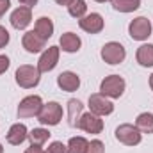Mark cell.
I'll use <instances>...</instances> for the list:
<instances>
[{
    "instance_id": "1",
    "label": "cell",
    "mask_w": 153,
    "mask_h": 153,
    "mask_svg": "<svg viewBox=\"0 0 153 153\" xmlns=\"http://www.w3.org/2000/svg\"><path fill=\"white\" fill-rule=\"evenodd\" d=\"M16 84L20 85V87H23V89H32V87H36L39 84V80H41V71L38 70V66L34 68V66H29V64H23V66H20L18 70H16Z\"/></svg>"
},
{
    "instance_id": "31",
    "label": "cell",
    "mask_w": 153,
    "mask_h": 153,
    "mask_svg": "<svg viewBox=\"0 0 153 153\" xmlns=\"http://www.w3.org/2000/svg\"><path fill=\"white\" fill-rule=\"evenodd\" d=\"M23 5H27V7H34L36 4H38V0H20Z\"/></svg>"
},
{
    "instance_id": "8",
    "label": "cell",
    "mask_w": 153,
    "mask_h": 153,
    "mask_svg": "<svg viewBox=\"0 0 153 153\" xmlns=\"http://www.w3.org/2000/svg\"><path fill=\"white\" fill-rule=\"evenodd\" d=\"M59 50H61L59 46H50V48H46L43 52V55L38 61V70L41 73H48V71H52L57 66V62H59Z\"/></svg>"
},
{
    "instance_id": "6",
    "label": "cell",
    "mask_w": 153,
    "mask_h": 153,
    "mask_svg": "<svg viewBox=\"0 0 153 153\" xmlns=\"http://www.w3.org/2000/svg\"><path fill=\"white\" fill-rule=\"evenodd\" d=\"M125 57H126V52H125L123 45H119L116 41L103 45V48H102V59L107 64H119L125 61Z\"/></svg>"
},
{
    "instance_id": "5",
    "label": "cell",
    "mask_w": 153,
    "mask_h": 153,
    "mask_svg": "<svg viewBox=\"0 0 153 153\" xmlns=\"http://www.w3.org/2000/svg\"><path fill=\"white\" fill-rule=\"evenodd\" d=\"M128 32H130L132 39H135V41H144V39H148L152 36V23H150L148 18L139 16V18H135V20L130 22Z\"/></svg>"
},
{
    "instance_id": "20",
    "label": "cell",
    "mask_w": 153,
    "mask_h": 153,
    "mask_svg": "<svg viewBox=\"0 0 153 153\" xmlns=\"http://www.w3.org/2000/svg\"><path fill=\"white\" fill-rule=\"evenodd\" d=\"M135 126L141 134H153V114L150 112L139 114L135 119Z\"/></svg>"
},
{
    "instance_id": "27",
    "label": "cell",
    "mask_w": 153,
    "mask_h": 153,
    "mask_svg": "<svg viewBox=\"0 0 153 153\" xmlns=\"http://www.w3.org/2000/svg\"><path fill=\"white\" fill-rule=\"evenodd\" d=\"M7 43H9V32L0 25V48H4Z\"/></svg>"
},
{
    "instance_id": "18",
    "label": "cell",
    "mask_w": 153,
    "mask_h": 153,
    "mask_svg": "<svg viewBox=\"0 0 153 153\" xmlns=\"http://www.w3.org/2000/svg\"><path fill=\"white\" fill-rule=\"evenodd\" d=\"M34 30H36L43 39H48V38H52V34H53V23H52L50 18L41 16V18H38V22H36Z\"/></svg>"
},
{
    "instance_id": "35",
    "label": "cell",
    "mask_w": 153,
    "mask_h": 153,
    "mask_svg": "<svg viewBox=\"0 0 153 153\" xmlns=\"http://www.w3.org/2000/svg\"><path fill=\"white\" fill-rule=\"evenodd\" d=\"M0 153H4V148H2V144H0Z\"/></svg>"
},
{
    "instance_id": "33",
    "label": "cell",
    "mask_w": 153,
    "mask_h": 153,
    "mask_svg": "<svg viewBox=\"0 0 153 153\" xmlns=\"http://www.w3.org/2000/svg\"><path fill=\"white\" fill-rule=\"evenodd\" d=\"M150 87H152V91H153V73H152V76H150Z\"/></svg>"
},
{
    "instance_id": "28",
    "label": "cell",
    "mask_w": 153,
    "mask_h": 153,
    "mask_svg": "<svg viewBox=\"0 0 153 153\" xmlns=\"http://www.w3.org/2000/svg\"><path fill=\"white\" fill-rule=\"evenodd\" d=\"M9 64H11V62H9V57H7V55H0V75L7 71Z\"/></svg>"
},
{
    "instance_id": "24",
    "label": "cell",
    "mask_w": 153,
    "mask_h": 153,
    "mask_svg": "<svg viewBox=\"0 0 153 153\" xmlns=\"http://www.w3.org/2000/svg\"><path fill=\"white\" fill-rule=\"evenodd\" d=\"M85 11H87V4L84 0H75L71 5H68V13L73 18H84L85 16Z\"/></svg>"
},
{
    "instance_id": "12",
    "label": "cell",
    "mask_w": 153,
    "mask_h": 153,
    "mask_svg": "<svg viewBox=\"0 0 153 153\" xmlns=\"http://www.w3.org/2000/svg\"><path fill=\"white\" fill-rule=\"evenodd\" d=\"M78 128L87 134H100L103 130V121L100 119V116L87 112V114H82L80 121H78Z\"/></svg>"
},
{
    "instance_id": "15",
    "label": "cell",
    "mask_w": 153,
    "mask_h": 153,
    "mask_svg": "<svg viewBox=\"0 0 153 153\" xmlns=\"http://www.w3.org/2000/svg\"><path fill=\"white\" fill-rule=\"evenodd\" d=\"M27 137H29V130H27V126L23 123L13 125L9 128V132H7V143L13 144V146H20Z\"/></svg>"
},
{
    "instance_id": "26",
    "label": "cell",
    "mask_w": 153,
    "mask_h": 153,
    "mask_svg": "<svg viewBox=\"0 0 153 153\" xmlns=\"http://www.w3.org/2000/svg\"><path fill=\"white\" fill-rule=\"evenodd\" d=\"M46 153H68V146H64V144L59 143V141H53V143L48 146Z\"/></svg>"
},
{
    "instance_id": "11",
    "label": "cell",
    "mask_w": 153,
    "mask_h": 153,
    "mask_svg": "<svg viewBox=\"0 0 153 153\" xmlns=\"http://www.w3.org/2000/svg\"><path fill=\"white\" fill-rule=\"evenodd\" d=\"M78 25H80L82 30H85L89 34H98V32L103 30V18L98 13H91V14L80 18L78 20Z\"/></svg>"
},
{
    "instance_id": "7",
    "label": "cell",
    "mask_w": 153,
    "mask_h": 153,
    "mask_svg": "<svg viewBox=\"0 0 153 153\" xmlns=\"http://www.w3.org/2000/svg\"><path fill=\"white\" fill-rule=\"evenodd\" d=\"M89 109H91L93 114L102 117V116H109L114 111V103L107 96H103L102 93H98V94H91L89 96Z\"/></svg>"
},
{
    "instance_id": "23",
    "label": "cell",
    "mask_w": 153,
    "mask_h": 153,
    "mask_svg": "<svg viewBox=\"0 0 153 153\" xmlns=\"http://www.w3.org/2000/svg\"><path fill=\"white\" fill-rule=\"evenodd\" d=\"M89 143L84 137H71L68 143V153H85Z\"/></svg>"
},
{
    "instance_id": "13",
    "label": "cell",
    "mask_w": 153,
    "mask_h": 153,
    "mask_svg": "<svg viewBox=\"0 0 153 153\" xmlns=\"http://www.w3.org/2000/svg\"><path fill=\"white\" fill-rule=\"evenodd\" d=\"M22 45H23V48H25L29 53H38V52H41V50L45 48L46 39H43L36 30H30V32H25V34H23Z\"/></svg>"
},
{
    "instance_id": "4",
    "label": "cell",
    "mask_w": 153,
    "mask_h": 153,
    "mask_svg": "<svg viewBox=\"0 0 153 153\" xmlns=\"http://www.w3.org/2000/svg\"><path fill=\"white\" fill-rule=\"evenodd\" d=\"M116 139L126 146H137L141 143V132L137 130V126L125 123L116 128Z\"/></svg>"
},
{
    "instance_id": "17",
    "label": "cell",
    "mask_w": 153,
    "mask_h": 153,
    "mask_svg": "<svg viewBox=\"0 0 153 153\" xmlns=\"http://www.w3.org/2000/svg\"><path fill=\"white\" fill-rule=\"evenodd\" d=\"M80 117H82V103L78 100H70L68 102V123H70V126L78 128Z\"/></svg>"
},
{
    "instance_id": "32",
    "label": "cell",
    "mask_w": 153,
    "mask_h": 153,
    "mask_svg": "<svg viewBox=\"0 0 153 153\" xmlns=\"http://www.w3.org/2000/svg\"><path fill=\"white\" fill-rule=\"evenodd\" d=\"M55 2H57L59 5H71L75 0H55Z\"/></svg>"
},
{
    "instance_id": "22",
    "label": "cell",
    "mask_w": 153,
    "mask_h": 153,
    "mask_svg": "<svg viewBox=\"0 0 153 153\" xmlns=\"http://www.w3.org/2000/svg\"><path fill=\"white\" fill-rule=\"evenodd\" d=\"M50 132L48 130H45V128H34L30 134H29V141H30V144H34V146H43L48 139H50Z\"/></svg>"
},
{
    "instance_id": "9",
    "label": "cell",
    "mask_w": 153,
    "mask_h": 153,
    "mask_svg": "<svg viewBox=\"0 0 153 153\" xmlns=\"http://www.w3.org/2000/svg\"><path fill=\"white\" fill-rule=\"evenodd\" d=\"M43 107V102L39 96H27L20 102L18 105V116L20 117H32V116H38L39 111Z\"/></svg>"
},
{
    "instance_id": "25",
    "label": "cell",
    "mask_w": 153,
    "mask_h": 153,
    "mask_svg": "<svg viewBox=\"0 0 153 153\" xmlns=\"http://www.w3.org/2000/svg\"><path fill=\"white\" fill-rule=\"evenodd\" d=\"M85 153H105L103 143H102V141H98V139L91 141V143H89V146H87V152H85Z\"/></svg>"
},
{
    "instance_id": "3",
    "label": "cell",
    "mask_w": 153,
    "mask_h": 153,
    "mask_svg": "<svg viewBox=\"0 0 153 153\" xmlns=\"http://www.w3.org/2000/svg\"><path fill=\"white\" fill-rule=\"evenodd\" d=\"M100 93L107 98H119L125 93V80L119 75L105 76L100 84Z\"/></svg>"
},
{
    "instance_id": "19",
    "label": "cell",
    "mask_w": 153,
    "mask_h": 153,
    "mask_svg": "<svg viewBox=\"0 0 153 153\" xmlns=\"http://www.w3.org/2000/svg\"><path fill=\"white\" fill-rule=\"evenodd\" d=\"M137 62L144 68H150L153 66V45H143L139 46L137 50Z\"/></svg>"
},
{
    "instance_id": "14",
    "label": "cell",
    "mask_w": 153,
    "mask_h": 153,
    "mask_svg": "<svg viewBox=\"0 0 153 153\" xmlns=\"http://www.w3.org/2000/svg\"><path fill=\"white\" fill-rule=\"evenodd\" d=\"M57 85L62 89V91H68V93H73L80 87V78L76 73L73 71H62L61 75L57 76Z\"/></svg>"
},
{
    "instance_id": "30",
    "label": "cell",
    "mask_w": 153,
    "mask_h": 153,
    "mask_svg": "<svg viewBox=\"0 0 153 153\" xmlns=\"http://www.w3.org/2000/svg\"><path fill=\"white\" fill-rule=\"evenodd\" d=\"M25 153H46L41 150V146H34V144H30V148H27Z\"/></svg>"
},
{
    "instance_id": "34",
    "label": "cell",
    "mask_w": 153,
    "mask_h": 153,
    "mask_svg": "<svg viewBox=\"0 0 153 153\" xmlns=\"http://www.w3.org/2000/svg\"><path fill=\"white\" fill-rule=\"evenodd\" d=\"M94 2H100V4H102V2H107V0H94Z\"/></svg>"
},
{
    "instance_id": "2",
    "label": "cell",
    "mask_w": 153,
    "mask_h": 153,
    "mask_svg": "<svg viewBox=\"0 0 153 153\" xmlns=\"http://www.w3.org/2000/svg\"><path fill=\"white\" fill-rule=\"evenodd\" d=\"M62 119V107L57 103V102H48L41 107L38 114V121L41 125H48V126H53V125H59V121Z\"/></svg>"
},
{
    "instance_id": "21",
    "label": "cell",
    "mask_w": 153,
    "mask_h": 153,
    "mask_svg": "<svg viewBox=\"0 0 153 153\" xmlns=\"http://www.w3.org/2000/svg\"><path fill=\"white\" fill-rule=\"evenodd\" d=\"M111 4L119 13H134L139 9L141 0H111Z\"/></svg>"
},
{
    "instance_id": "16",
    "label": "cell",
    "mask_w": 153,
    "mask_h": 153,
    "mask_svg": "<svg viewBox=\"0 0 153 153\" xmlns=\"http://www.w3.org/2000/svg\"><path fill=\"white\" fill-rule=\"evenodd\" d=\"M59 45H61V48H62L64 52H68V53H75V52L80 50L82 41H80V38H78L76 34H73V32H66V34L61 36Z\"/></svg>"
},
{
    "instance_id": "10",
    "label": "cell",
    "mask_w": 153,
    "mask_h": 153,
    "mask_svg": "<svg viewBox=\"0 0 153 153\" xmlns=\"http://www.w3.org/2000/svg\"><path fill=\"white\" fill-rule=\"evenodd\" d=\"M30 22H32V11H30V7H27V5H22V7L14 9L13 14H11V25H13L16 30L27 29Z\"/></svg>"
},
{
    "instance_id": "29",
    "label": "cell",
    "mask_w": 153,
    "mask_h": 153,
    "mask_svg": "<svg viewBox=\"0 0 153 153\" xmlns=\"http://www.w3.org/2000/svg\"><path fill=\"white\" fill-rule=\"evenodd\" d=\"M11 7V2L9 0H0V18L5 14V11Z\"/></svg>"
}]
</instances>
